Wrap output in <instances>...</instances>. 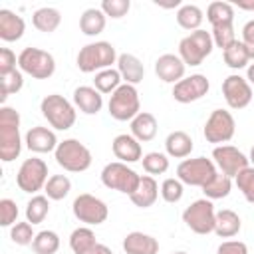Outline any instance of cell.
Segmentation results:
<instances>
[{"mask_svg":"<svg viewBox=\"0 0 254 254\" xmlns=\"http://www.w3.org/2000/svg\"><path fill=\"white\" fill-rule=\"evenodd\" d=\"M26 32V22L12 10H0V40L4 42H18Z\"/></svg>","mask_w":254,"mask_h":254,"instance_id":"7402d4cb","label":"cell"},{"mask_svg":"<svg viewBox=\"0 0 254 254\" xmlns=\"http://www.w3.org/2000/svg\"><path fill=\"white\" fill-rule=\"evenodd\" d=\"M171 254H187V252H183V250H177V252H171Z\"/></svg>","mask_w":254,"mask_h":254,"instance_id":"11a10c76","label":"cell"},{"mask_svg":"<svg viewBox=\"0 0 254 254\" xmlns=\"http://www.w3.org/2000/svg\"><path fill=\"white\" fill-rule=\"evenodd\" d=\"M143 163V169L147 175H163L169 171V157L165 153H159V151H151L147 155H143L141 159Z\"/></svg>","mask_w":254,"mask_h":254,"instance_id":"ab89813d","label":"cell"},{"mask_svg":"<svg viewBox=\"0 0 254 254\" xmlns=\"http://www.w3.org/2000/svg\"><path fill=\"white\" fill-rule=\"evenodd\" d=\"M121 73L115 69V67H107V69H101L95 73L93 77V87L103 95V93H113L119 85H121Z\"/></svg>","mask_w":254,"mask_h":254,"instance_id":"e575fe53","label":"cell"},{"mask_svg":"<svg viewBox=\"0 0 254 254\" xmlns=\"http://www.w3.org/2000/svg\"><path fill=\"white\" fill-rule=\"evenodd\" d=\"M95 244H97L95 232L89 226H79L69 236V248L73 254H89Z\"/></svg>","mask_w":254,"mask_h":254,"instance_id":"4dcf8cb0","label":"cell"},{"mask_svg":"<svg viewBox=\"0 0 254 254\" xmlns=\"http://www.w3.org/2000/svg\"><path fill=\"white\" fill-rule=\"evenodd\" d=\"M212 159H214V165L220 169V173L230 177V179L236 177L246 167H250L248 165L250 163L248 157L240 149H236L232 145H216L212 149Z\"/></svg>","mask_w":254,"mask_h":254,"instance_id":"5bb4252c","label":"cell"},{"mask_svg":"<svg viewBox=\"0 0 254 254\" xmlns=\"http://www.w3.org/2000/svg\"><path fill=\"white\" fill-rule=\"evenodd\" d=\"M232 190V179L222 175V173H216L204 187H202V192L208 200H216V198H224L228 196Z\"/></svg>","mask_w":254,"mask_h":254,"instance_id":"d6a6232c","label":"cell"},{"mask_svg":"<svg viewBox=\"0 0 254 254\" xmlns=\"http://www.w3.org/2000/svg\"><path fill=\"white\" fill-rule=\"evenodd\" d=\"M242 44L246 46L250 60H254V20H248L242 28Z\"/></svg>","mask_w":254,"mask_h":254,"instance_id":"681fc988","label":"cell"},{"mask_svg":"<svg viewBox=\"0 0 254 254\" xmlns=\"http://www.w3.org/2000/svg\"><path fill=\"white\" fill-rule=\"evenodd\" d=\"M111 149H113V155L115 159H119L121 163H137L143 159V149H141V143L129 133H121L113 139L111 143Z\"/></svg>","mask_w":254,"mask_h":254,"instance_id":"d6986e66","label":"cell"},{"mask_svg":"<svg viewBox=\"0 0 254 254\" xmlns=\"http://www.w3.org/2000/svg\"><path fill=\"white\" fill-rule=\"evenodd\" d=\"M99 8H101V12L105 16H109L113 20H119V18H123L129 12L131 2L129 0H103Z\"/></svg>","mask_w":254,"mask_h":254,"instance_id":"f6af8a7d","label":"cell"},{"mask_svg":"<svg viewBox=\"0 0 254 254\" xmlns=\"http://www.w3.org/2000/svg\"><path fill=\"white\" fill-rule=\"evenodd\" d=\"M222 95L230 109H244L252 101V85L246 77L232 73L222 81Z\"/></svg>","mask_w":254,"mask_h":254,"instance_id":"2e32d148","label":"cell"},{"mask_svg":"<svg viewBox=\"0 0 254 254\" xmlns=\"http://www.w3.org/2000/svg\"><path fill=\"white\" fill-rule=\"evenodd\" d=\"M216 254H248V246L240 240H226L218 246Z\"/></svg>","mask_w":254,"mask_h":254,"instance_id":"c3c4849f","label":"cell"},{"mask_svg":"<svg viewBox=\"0 0 254 254\" xmlns=\"http://www.w3.org/2000/svg\"><path fill=\"white\" fill-rule=\"evenodd\" d=\"M222 58H224V64L232 69H242V67H248V62H250V54L246 50V46L242 42H234L230 48H226L222 52Z\"/></svg>","mask_w":254,"mask_h":254,"instance_id":"d590c367","label":"cell"},{"mask_svg":"<svg viewBox=\"0 0 254 254\" xmlns=\"http://www.w3.org/2000/svg\"><path fill=\"white\" fill-rule=\"evenodd\" d=\"M248 161H250V163H252V165H254V147H252V149H250V157H248Z\"/></svg>","mask_w":254,"mask_h":254,"instance_id":"db71d44e","label":"cell"},{"mask_svg":"<svg viewBox=\"0 0 254 254\" xmlns=\"http://www.w3.org/2000/svg\"><path fill=\"white\" fill-rule=\"evenodd\" d=\"M183 222L194 232V234H208L214 232V222H216V210L212 200L208 198H198L190 202L183 210Z\"/></svg>","mask_w":254,"mask_h":254,"instance_id":"30bf717a","label":"cell"},{"mask_svg":"<svg viewBox=\"0 0 254 254\" xmlns=\"http://www.w3.org/2000/svg\"><path fill=\"white\" fill-rule=\"evenodd\" d=\"M22 137H20V113L14 107H0V159L10 163L20 157Z\"/></svg>","mask_w":254,"mask_h":254,"instance_id":"6da1fadb","label":"cell"},{"mask_svg":"<svg viewBox=\"0 0 254 254\" xmlns=\"http://www.w3.org/2000/svg\"><path fill=\"white\" fill-rule=\"evenodd\" d=\"M18 67H20L22 73L32 75L34 79H48L56 71V60L46 50L24 48L18 54Z\"/></svg>","mask_w":254,"mask_h":254,"instance_id":"52a82bcc","label":"cell"},{"mask_svg":"<svg viewBox=\"0 0 254 254\" xmlns=\"http://www.w3.org/2000/svg\"><path fill=\"white\" fill-rule=\"evenodd\" d=\"M183 192H185L183 190V183L179 179L169 177V179H165L161 183V196H163L165 202H171V204L179 202L183 198Z\"/></svg>","mask_w":254,"mask_h":254,"instance_id":"ee69618b","label":"cell"},{"mask_svg":"<svg viewBox=\"0 0 254 254\" xmlns=\"http://www.w3.org/2000/svg\"><path fill=\"white\" fill-rule=\"evenodd\" d=\"M46 190V196L50 200H62L69 194L71 190V181L65 177V175H52L44 187Z\"/></svg>","mask_w":254,"mask_h":254,"instance_id":"74e56055","label":"cell"},{"mask_svg":"<svg viewBox=\"0 0 254 254\" xmlns=\"http://www.w3.org/2000/svg\"><path fill=\"white\" fill-rule=\"evenodd\" d=\"M22 87H24V75L20 69H14L10 73L0 75V101H2V105L10 95L18 93Z\"/></svg>","mask_w":254,"mask_h":254,"instance_id":"f35d334b","label":"cell"},{"mask_svg":"<svg viewBox=\"0 0 254 254\" xmlns=\"http://www.w3.org/2000/svg\"><path fill=\"white\" fill-rule=\"evenodd\" d=\"M216 165L212 159L206 157H196V159H185L177 167V179L183 185L190 187H204L214 175H216Z\"/></svg>","mask_w":254,"mask_h":254,"instance_id":"9c48e42d","label":"cell"},{"mask_svg":"<svg viewBox=\"0 0 254 254\" xmlns=\"http://www.w3.org/2000/svg\"><path fill=\"white\" fill-rule=\"evenodd\" d=\"M246 79H248L250 85H254V64L248 65V69H246Z\"/></svg>","mask_w":254,"mask_h":254,"instance_id":"f5cc1de1","label":"cell"},{"mask_svg":"<svg viewBox=\"0 0 254 254\" xmlns=\"http://www.w3.org/2000/svg\"><path fill=\"white\" fill-rule=\"evenodd\" d=\"M192 139L189 133L185 131H171L165 139V149H167V155L169 157H175V159H185L190 155L192 151Z\"/></svg>","mask_w":254,"mask_h":254,"instance_id":"484cf974","label":"cell"},{"mask_svg":"<svg viewBox=\"0 0 254 254\" xmlns=\"http://www.w3.org/2000/svg\"><path fill=\"white\" fill-rule=\"evenodd\" d=\"M236 6L242 10H252L254 12V0H236Z\"/></svg>","mask_w":254,"mask_h":254,"instance_id":"816d5d0a","label":"cell"},{"mask_svg":"<svg viewBox=\"0 0 254 254\" xmlns=\"http://www.w3.org/2000/svg\"><path fill=\"white\" fill-rule=\"evenodd\" d=\"M234 131H236V121H234L232 113L226 109H214L204 123L202 135L208 143L222 145L234 137Z\"/></svg>","mask_w":254,"mask_h":254,"instance_id":"4fadbf2b","label":"cell"},{"mask_svg":"<svg viewBox=\"0 0 254 254\" xmlns=\"http://www.w3.org/2000/svg\"><path fill=\"white\" fill-rule=\"evenodd\" d=\"M206 20L210 26H222V24H232L234 22V6L230 2H210L206 8Z\"/></svg>","mask_w":254,"mask_h":254,"instance_id":"1f68e13d","label":"cell"},{"mask_svg":"<svg viewBox=\"0 0 254 254\" xmlns=\"http://www.w3.org/2000/svg\"><path fill=\"white\" fill-rule=\"evenodd\" d=\"M214 48L212 36L206 30H194L179 42V58L185 65H200Z\"/></svg>","mask_w":254,"mask_h":254,"instance_id":"8992f818","label":"cell"},{"mask_svg":"<svg viewBox=\"0 0 254 254\" xmlns=\"http://www.w3.org/2000/svg\"><path fill=\"white\" fill-rule=\"evenodd\" d=\"M89 254H113V252H111V248H109V246H105V244L97 242V244L93 246V250H91Z\"/></svg>","mask_w":254,"mask_h":254,"instance_id":"f907efd6","label":"cell"},{"mask_svg":"<svg viewBox=\"0 0 254 254\" xmlns=\"http://www.w3.org/2000/svg\"><path fill=\"white\" fill-rule=\"evenodd\" d=\"M212 42L216 48H220L222 52L226 48H230L234 42H236V34H234V24H222V26H214L212 32Z\"/></svg>","mask_w":254,"mask_h":254,"instance_id":"60d3db41","label":"cell"},{"mask_svg":"<svg viewBox=\"0 0 254 254\" xmlns=\"http://www.w3.org/2000/svg\"><path fill=\"white\" fill-rule=\"evenodd\" d=\"M48 179H50L48 177V165H46L44 159H38V157L26 159L20 165L18 173H16V185H18V189L24 190V192H30V194L42 190L46 187Z\"/></svg>","mask_w":254,"mask_h":254,"instance_id":"8fae6325","label":"cell"},{"mask_svg":"<svg viewBox=\"0 0 254 254\" xmlns=\"http://www.w3.org/2000/svg\"><path fill=\"white\" fill-rule=\"evenodd\" d=\"M109 115L115 121H131L141 113V101H139V91L135 85L121 83L109 97L107 103Z\"/></svg>","mask_w":254,"mask_h":254,"instance_id":"5b68a950","label":"cell"},{"mask_svg":"<svg viewBox=\"0 0 254 254\" xmlns=\"http://www.w3.org/2000/svg\"><path fill=\"white\" fill-rule=\"evenodd\" d=\"M139 181H141V175H137L131 167H127V163H121V161L107 163L101 171V183L107 189L119 190L127 196H131L137 190Z\"/></svg>","mask_w":254,"mask_h":254,"instance_id":"ba28073f","label":"cell"},{"mask_svg":"<svg viewBox=\"0 0 254 254\" xmlns=\"http://www.w3.org/2000/svg\"><path fill=\"white\" fill-rule=\"evenodd\" d=\"M202 20H204V14L196 4H183L177 10V24L183 30H189V32L200 30Z\"/></svg>","mask_w":254,"mask_h":254,"instance_id":"f546056e","label":"cell"},{"mask_svg":"<svg viewBox=\"0 0 254 254\" xmlns=\"http://www.w3.org/2000/svg\"><path fill=\"white\" fill-rule=\"evenodd\" d=\"M36 254H56L60 250V236L54 230H40L32 242Z\"/></svg>","mask_w":254,"mask_h":254,"instance_id":"8d00e7d4","label":"cell"},{"mask_svg":"<svg viewBox=\"0 0 254 254\" xmlns=\"http://www.w3.org/2000/svg\"><path fill=\"white\" fill-rule=\"evenodd\" d=\"M71 210H73V216L79 222L87 224V226L103 224L107 220V216H109L107 204L101 198H97V196H93L89 192H83V194L75 196V200L71 204Z\"/></svg>","mask_w":254,"mask_h":254,"instance_id":"7c38bea8","label":"cell"},{"mask_svg":"<svg viewBox=\"0 0 254 254\" xmlns=\"http://www.w3.org/2000/svg\"><path fill=\"white\" fill-rule=\"evenodd\" d=\"M26 147L32 151V153H52L58 149L60 141L56 137V133L48 127H32L28 133H26V139H24Z\"/></svg>","mask_w":254,"mask_h":254,"instance_id":"ac0fdd59","label":"cell"},{"mask_svg":"<svg viewBox=\"0 0 254 254\" xmlns=\"http://www.w3.org/2000/svg\"><path fill=\"white\" fill-rule=\"evenodd\" d=\"M32 24H34L36 30H40V32H44V34H52V32H56L58 26L62 24V14H60V10L50 8V6L38 8V10L32 14Z\"/></svg>","mask_w":254,"mask_h":254,"instance_id":"83f0119b","label":"cell"},{"mask_svg":"<svg viewBox=\"0 0 254 254\" xmlns=\"http://www.w3.org/2000/svg\"><path fill=\"white\" fill-rule=\"evenodd\" d=\"M157 129H159L157 117L153 113H149V111H141L135 119H131V135L139 143L153 141L155 135H157Z\"/></svg>","mask_w":254,"mask_h":254,"instance_id":"cb8c5ba5","label":"cell"},{"mask_svg":"<svg viewBox=\"0 0 254 254\" xmlns=\"http://www.w3.org/2000/svg\"><path fill=\"white\" fill-rule=\"evenodd\" d=\"M210 89V81L202 73H192L185 75L179 83L173 85V97L179 103H192L202 99Z\"/></svg>","mask_w":254,"mask_h":254,"instance_id":"9a60e30c","label":"cell"},{"mask_svg":"<svg viewBox=\"0 0 254 254\" xmlns=\"http://www.w3.org/2000/svg\"><path fill=\"white\" fill-rule=\"evenodd\" d=\"M125 254H159V240L151 234L133 230L123 238Z\"/></svg>","mask_w":254,"mask_h":254,"instance_id":"44dd1931","label":"cell"},{"mask_svg":"<svg viewBox=\"0 0 254 254\" xmlns=\"http://www.w3.org/2000/svg\"><path fill=\"white\" fill-rule=\"evenodd\" d=\"M117 71L121 73L123 83H129V85H137L145 77V65L133 54H121L117 58Z\"/></svg>","mask_w":254,"mask_h":254,"instance_id":"603a6c76","label":"cell"},{"mask_svg":"<svg viewBox=\"0 0 254 254\" xmlns=\"http://www.w3.org/2000/svg\"><path fill=\"white\" fill-rule=\"evenodd\" d=\"M50 212V198L46 194H34L26 204V220L30 224H40Z\"/></svg>","mask_w":254,"mask_h":254,"instance_id":"836d02e7","label":"cell"},{"mask_svg":"<svg viewBox=\"0 0 254 254\" xmlns=\"http://www.w3.org/2000/svg\"><path fill=\"white\" fill-rule=\"evenodd\" d=\"M18 222V206L12 198L0 200V226H14Z\"/></svg>","mask_w":254,"mask_h":254,"instance_id":"bcb514c9","label":"cell"},{"mask_svg":"<svg viewBox=\"0 0 254 254\" xmlns=\"http://www.w3.org/2000/svg\"><path fill=\"white\" fill-rule=\"evenodd\" d=\"M56 163L67 173H83L91 167V151L79 139H64L54 151Z\"/></svg>","mask_w":254,"mask_h":254,"instance_id":"3957f363","label":"cell"},{"mask_svg":"<svg viewBox=\"0 0 254 254\" xmlns=\"http://www.w3.org/2000/svg\"><path fill=\"white\" fill-rule=\"evenodd\" d=\"M32 226H34V224H30L28 220H26V222H16L14 226H10V238H12V242L18 244V246H28V244H32L34 238H36V232H34Z\"/></svg>","mask_w":254,"mask_h":254,"instance_id":"7bdbcfd3","label":"cell"},{"mask_svg":"<svg viewBox=\"0 0 254 254\" xmlns=\"http://www.w3.org/2000/svg\"><path fill=\"white\" fill-rule=\"evenodd\" d=\"M73 105L85 115H95L103 107V95L91 85H79L73 89Z\"/></svg>","mask_w":254,"mask_h":254,"instance_id":"ffe728a7","label":"cell"},{"mask_svg":"<svg viewBox=\"0 0 254 254\" xmlns=\"http://www.w3.org/2000/svg\"><path fill=\"white\" fill-rule=\"evenodd\" d=\"M16 64H18L16 54L10 48H0V75L14 71L16 69Z\"/></svg>","mask_w":254,"mask_h":254,"instance_id":"7dc6e473","label":"cell"},{"mask_svg":"<svg viewBox=\"0 0 254 254\" xmlns=\"http://www.w3.org/2000/svg\"><path fill=\"white\" fill-rule=\"evenodd\" d=\"M242 228V220L240 216L230 210V208H222L216 212V222H214V232L220 236V238H232L240 232Z\"/></svg>","mask_w":254,"mask_h":254,"instance_id":"4316f807","label":"cell"},{"mask_svg":"<svg viewBox=\"0 0 254 254\" xmlns=\"http://www.w3.org/2000/svg\"><path fill=\"white\" fill-rule=\"evenodd\" d=\"M107 16L101 12V8H87L79 16V30L85 36H97L105 30Z\"/></svg>","mask_w":254,"mask_h":254,"instance_id":"f1b7e54d","label":"cell"},{"mask_svg":"<svg viewBox=\"0 0 254 254\" xmlns=\"http://www.w3.org/2000/svg\"><path fill=\"white\" fill-rule=\"evenodd\" d=\"M117 58L119 56L109 42H91L79 50L75 64H77V69L83 73H93V71L97 73L117 64Z\"/></svg>","mask_w":254,"mask_h":254,"instance_id":"7a4b0ae2","label":"cell"},{"mask_svg":"<svg viewBox=\"0 0 254 254\" xmlns=\"http://www.w3.org/2000/svg\"><path fill=\"white\" fill-rule=\"evenodd\" d=\"M185 69H187L185 62L177 54H163L155 62V73L165 83H173V85L179 83L185 77Z\"/></svg>","mask_w":254,"mask_h":254,"instance_id":"e0dca14e","label":"cell"},{"mask_svg":"<svg viewBox=\"0 0 254 254\" xmlns=\"http://www.w3.org/2000/svg\"><path fill=\"white\" fill-rule=\"evenodd\" d=\"M157 196H159V185H157L155 177L143 175L141 181H139L137 190H135L129 198H131V202H133L135 206H139V208H149V206L155 204Z\"/></svg>","mask_w":254,"mask_h":254,"instance_id":"d4e9b609","label":"cell"},{"mask_svg":"<svg viewBox=\"0 0 254 254\" xmlns=\"http://www.w3.org/2000/svg\"><path fill=\"white\" fill-rule=\"evenodd\" d=\"M234 183L238 187V190L244 194V198L254 204V167H246L244 171H240L234 177Z\"/></svg>","mask_w":254,"mask_h":254,"instance_id":"b9f144b4","label":"cell"},{"mask_svg":"<svg viewBox=\"0 0 254 254\" xmlns=\"http://www.w3.org/2000/svg\"><path fill=\"white\" fill-rule=\"evenodd\" d=\"M42 115L48 119V123L58 131H67L75 123V107L60 93H50L40 103Z\"/></svg>","mask_w":254,"mask_h":254,"instance_id":"277c9868","label":"cell"}]
</instances>
